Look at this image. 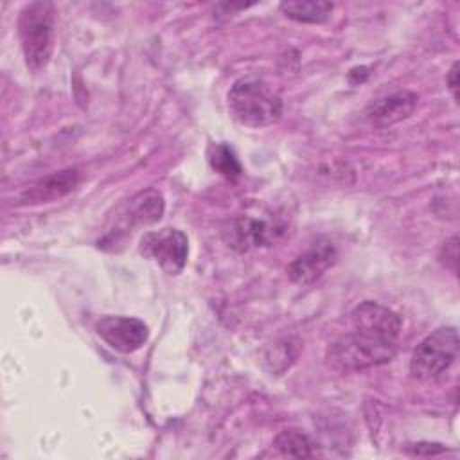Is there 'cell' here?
Masks as SVG:
<instances>
[{
  "label": "cell",
  "instance_id": "15",
  "mask_svg": "<svg viewBox=\"0 0 460 460\" xmlns=\"http://www.w3.org/2000/svg\"><path fill=\"white\" fill-rule=\"evenodd\" d=\"M440 261L446 268H449L453 273H456V264H458V237L453 235L447 239L440 250Z\"/></svg>",
  "mask_w": 460,
  "mask_h": 460
},
{
  "label": "cell",
  "instance_id": "2",
  "mask_svg": "<svg viewBox=\"0 0 460 460\" xmlns=\"http://www.w3.org/2000/svg\"><path fill=\"white\" fill-rule=\"evenodd\" d=\"M230 115L243 126L264 128L282 115V101L277 90L257 75L237 79L228 92Z\"/></svg>",
  "mask_w": 460,
  "mask_h": 460
},
{
  "label": "cell",
  "instance_id": "4",
  "mask_svg": "<svg viewBox=\"0 0 460 460\" xmlns=\"http://www.w3.org/2000/svg\"><path fill=\"white\" fill-rule=\"evenodd\" d=\"M458 332L455 327H438L413 350L410 372L419 381H429L446 372L458 354Z\"/></svg>",
  "mask_w": 460,
  "mask_h": 460
},
{
  "label": "cell",
  "instance_id": "13",
  "mask_svg": "<svg viewBox=\"0 0 460 460\" xmlns=\"http://www.w3.org/2000/svg\"><path fill=\"white\" fill-rule=\"evenodd\" d=\"M273 446L284 455V456H293V458H309L314 455L313 451V442L311 438L298 431V429H284L280 431L275 440Z\"/></svg>",
  "mask_w": 460,
  "mask_h": 460
},
{
  "label": "cell",
  "instance_id": "11",
  "mask_svg": "<svg viewBox=\"0 0 460 460\" xmlns=\"http://www.w3.org/2000/svg\"><path fill=\"white\" fill-rule=\"evenodd\" d=\"M279 230L271 226L266 221L261 219H252V217H243L237 219L234 225V246L239 244L241 250H246L248 246H261L268 244L275 239V234Z\"/></svg>",
  "mask_w": 460,
  "mask_h": 460
},
{
  "label": "cell",
  "instance_id": "16",
  "mask_svg": "<svg viewBox=\"0 0 460 460\" xmlns=\"http://www.w3.org/2000/svg\"><path fill=\"white\" fill-rule=\"evenodd\" d=\"M446 83H447V88H449V92H451L453 99L456 101V99H458V63H456V61L453 63L451 70L447 72V75H446Z\"/></svg>",
  "mask_w": 460,
  "mask_h": 460
},
{
  "label": "cell",
  "instance_id": "1",
  "mask_svg": "<svg viewBox=\"0 0 460 460\" xmlns=\"http://www.w3.org/2000/svg\"><path fill=\"white\" fill-rule=\"evenodd\" d=\"M401 318L392 309L367 300L350 313V331L329 349V363L340 370H361L390 361L401 336Z\"/></svg>",
  "mask_w": 460,
  "mask_h": 460
},
{
  "label": "cell",
  "instance_id": "6",
  "mask_svg": "<svg viewBox=\"0 0 460 460\" xmlns=\"http://www.w3.org/2000/svg\"><path fill=\"white\" fill-rule=\"evenodd\" d=\"M95 331L111 349L124 354L138 350L149 336L147 325L142 320L131 316H102L97 320Z\"/></svg>",
  "mask_w": 460,
  "mask_h": 460
},
{
  "label": "cell",
  "instance_id": "3",
  "mask_svg": "<svg viewBox=\"0 0 460 460\" xmlns=\"http://www.w3.org/2000/svg\"><path fill=\"white\" fill-rule=\"evenodd\" d=\"M54 5L47 0L27 4L18 16V36L25 65L38 72L47 66L54 50Z\"/></svg>",
  "mask_w": 460,
  "mask_h": 460
},
{
  "label": "cell",
  "instance_id": "10",
  "mask_svg": "<svg viewBox=\"0 0 460 460\" xmlns=\"http://www.w3.org/2000/svg\"><path fill=\"white\" fill-rule=\"evenodd\" d=\"M164 214V198L156 189H147L135 194L122 210V230L133 228L137 225L156 223Z\"/></svg>",
  "mask_w": 460,
  "mask_h": 460
},
{
  "label": "cell",
  "instance_id": "14",
  "mask_svg": "<svg viewBox=\"0 0 460 460\" xmlns=\"http://www.w3.org/2000/svg\"><path fill=\"white\" fill-rule=\"evenodd\" d=\"M210 167L228 180H235L241 174V164L232 147L226 144H212L208 149Z\"/></svg>",
  "mask_w": 460,
  "mask_h": 460
},
{
  "label": "cell",
  "instance_id": "5",
  "mask_svg": "<svg viewBox=\"0 0 460 460\" xmlns=\"http://www.w3.org/2000/svg\"><path fill=\"white\" fill-rule=\"evenodd\" d=\"M140 253L155 261L167 275H178L189 255L187 235L178 228H162L144 234Z\"/></svg>",
  "mask_w": 460,
  "mask_h": 460
},
{
  "label": "cell",
  "instance_id": "9",
  "mask_svg": "<svg viewBox=\"0 0 460 460\" xmlns=\"http://www.w3.org/2000/svg\"><path fill=\"white\" fill-rule=\"evenodd\" d=\"M415 106H417V95L413 92L402 90V92H395L392 95L374 101L367 108L365 117L370 124H374L377 128H386V126H392V124L410 117L413 113Z\"/></svg>",
  "mask_w": 460,
  "mask_h": 460
},
{
  "label": "cell",
  "instance_id": "12",
  "mask_svg": "<svg viewBox=\"0 0 460 460\" xmlns=\"http://www.w3.org/2000/svg\"><path fill=\"white\" fill-rule=\"evenodd\" d=\"M280 11L302 23H323L332 13V4L323 0H305V2H282Z\"/></svg>",
  "mask_w": 460,
  "mask_h": 460
},
{
  "label": "cell",
  "instance_id": "8",
  "mask_svg": "<svg viewBox=\"0 0 460 460\" xmlns=\"http://www.w3.org/2000/svg\"><path fill=\"white\" fill-rule=\"evenodd\" d=\"M79 183V171L75 167L52 172L27 187H23L18 194V203L20 205H40V203H49L54 199H59L72 192Z\"/></svg>",
  "mask_w": 460,
  "mask_h": 460
},
{
  "label": "cell",
  "instance_id": "7",
  "mask_svg": "<svg viewBox=\"0 0 460 460\" xmlns=\"http://www.w3.org/2000/svg\"><path fill=\"white\" fill-rule=\"evenodd\" d=\"M336 257L338 253L331 241H318L288 266V275L295 284H311L336 262Z\"/></svg>",
  "mask_w": 460,
  "mask_h": 460
}]
</instances>
